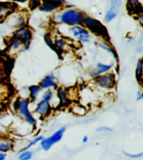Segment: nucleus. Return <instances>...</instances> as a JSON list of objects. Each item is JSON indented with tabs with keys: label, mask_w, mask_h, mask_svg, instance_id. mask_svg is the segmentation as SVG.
Instances as JSON below:
<instances>
[{
	"label": "nucleus",
	"mask_w": 143,
	"mask_h": 160,
	"mask_svg": "<svg viewBox=\"0 0 143 160\" xmlns=\"http://www.w3.org/2000/svg\"><path fill=\"white\" fill-rule=\"evenodd\" d=\"M29 90V99L30 102H34L37 101L38 94L43 90L39 85H33L29 86L28 88Z\"/></svg>",
	"instance_id": "dca6fc26"
},
{
	"label": "nucleus",
	"mask_w": 143,
	"mask_h": 160,
	"mask_svg": "<svg viewBox=\"0 0 143 160\" xmlns=\"http://www.w3.org/2000/svg\"><path fill=\"white\" fill-rule=\"evenodd\" d=\"M0 115H1V113H0Z\"/></svg>",
	"instance_id": "72a5a7b5"
},
{
	"label": "nucleus",
	"mask_w": 143,
	"mask_h": 160,
	"mask_svg": "<svg viewBox=\"0 0 143 160\" xmlns=\"http://www.w3.org/2000/svg\"><path fill=\"white\" fill-rule=\"evenodd\" d=\"M41 4V1H37V0H32V1L28 2V7L31 11L36 10L38 8Z\"/></svg>",
	"instance_id": "cd10ccee"
},
{
	"label": "nucleus",
	"mask_w": 143,
	"mask_h": 160,
	"mask_svg": "<svg viewBox=\"0 0 143 160\" xmlns=\"http://www.w3.org/2000/svg\"><path fill=\"white\" fill-rule=\"evenodd\" d=\"M38 85L41 88L42 90H57L59 88L57 82L56 81L55 76L53 74H49L44 77L39 82Z\"/></svg>",
	"instance_id": "9d476101"
},
{
	"label": "nucleus",
	"mask_w": 143,
	"mask_h": 160,
	"mask_svg": "<svg viewBox=\"0 0 143 160\" xmlns=\"http://www.w3.org/2000/svg\"><path fill=\"white\" fill-rule=\"evenodd\" d=\"M52 109V105L50 104V103L43 99H41L37 103V106H36L34 111L35 113L39 115L40 117L46 118L51 113Z\"/></svg>",
	"instance_id": "1a4fd4ad"
},
{
	"label": "nucleus",
	"mask_w": 143,
	"mask_h": 160,
	"mask_svg": "<svg viewBox=\"0 0 143 160\" xmlns=\"http://www.w3.org/2000/svg\"><path fill=\"white\" fill-rule=\"evenodd\" d=\"M136 77L140 84L142 83V60L139 59L136 68Z\"/></svg>",
	"instance_id": "412c9836"
},
{
	"label": "nucleus",
	"mask_w": 143,
	"mask_h": 160,
	"mask_svg": "<svg viewBox=\"0 0 143 160\" xmlns=\"http://www.w3.org/2000/svg\"><path fill=\"white\" fill-rule=\"evenodd\" d=\"M14 143L13 141L8 138H0V152L7 153L13 150Z\"/></svg>",
	"instance_id": "2eb2a0df"
},
{
	"label": "nucleus",
	"mask_w": 143,
	"mask_h": 160,
	"mask_svg": "<svg viewBox=\"0 0 143 160\" xmlns=\"http://www.w3.org/2000/svg\"><path fill=\"white\" fill-rule=\"evenodd\" d=\"M87 141H88V136H84V137L82 138V142L84 143H87Z\"/></svg>",
	"instance_id": "473e14b6"
},
{
	"label": "nucleus",
	"mask_w": 143,
	"mask_h": 160,
	"mask_svg": "<svg viewBox=\"0 0 143 160\" xmlns=\"http://www.w3.org/2000/svg\"><path fill=\"white\" fill-rule=\"evenodd\" d=\"M72 37L81 43H89L91 40L90 33L82 26H73L68 28Z\"/></svg>",
	"instance_id": "0eeeda50"
},
{
	"label": "nucleus",
	"mask_w": 143,
	"mask_h": 160,
	"mask_svg": "<svg viewBox=\"0 0 143 160\" xmlns=\"http://www.w3.org/2000/svg\"><path fill=\"white\" fill-rule=\"evenodd\" d=\"M7 159V154L0 152V160H6Z\"/></svg>",
	"instance_id": "2f4dec72"
},
{
	"label": "nucleus",
	"mask_w": 143,
	"mask_h": 160,
	"mask_svg": "<svg viewBox=\"0 0 143 160\" xmlns=\"http://www.w3.org/2000/svg\"><path fill=\"white\" fill-rule=\"evenodd\" d=\"M71 111L77 116H84L87 112L85 106L82 104H78V103H76V104H73L71 106Z\"/></svg>",
	"instance_id": "6ab92c4d"
},
{
	"label": "nucleus",
	"mask_w": 143,
	"mask_h": 160,
	"mask_svg": "<svg viewBox=\"0 0 143 160\" xmlns=\"http://www.w3.org/2000/svg\"><path fill=\"white\" fill-rule=\"evenodd\" d=\"M57 97L59 102V104L61 106H68L69 104L70 100L68 98L69 92L68 90L65 88H58L57 90Z\"/></svg>",
	"instance_id": "4468645a"
},
{
	"label": "nucleus",
	"mask_w": 143,
	"mask_h": 160,
	"mask_svg": "<svg viewBox=\"0 0 143 160\" xmlns=\"http://www.w3.org/2000/svg\"><path fill=\"white\" fill-rule=\"evenodd\" d=\"M86 15L75 8H68L64 11H58L52 15L54 22L70 27L82 26V20Z\"/></svg>",
	"instance_id": "f257e3e1"
},
{
	"label": "nucleus",
	"mask_w": 143,
	"mask_h": 160,
	"mask_svg": "<svg viewBox=\"0 0 143 160\" xmlns=\"http://www.w3.org/2000/svg\"><path fill=\"white\" fill-rule=\"evenodd\" d=\"M33 157V152L31 150H25L20 152L17 157L18 160H30Z\"/></svg>",
	"instance_id": "a878e982"
},
{
	"label": "nucleus",
	"mask_w": 143,
	"mask_h": 160,
	"mask_svg": "<svg viewBox=\"0 0 143 160\" xmlns=\"http://www.w3.org/2000/svg\"><path fill=\"white\" fill-rule=\"evenodd\" d=\"M9 50L13 52L20 51V49L23 50V44L18 38L15 36H12L9 39Z\"/></svg>",
	"instance_id": "f3484780"
},
{
	"label": "nucleus",
	"mask_w": 143,
	"mask_h": 160,
	"mask_svg": "<svg viewBox=\"0 0 143 160\" xmlns=\"http://www.w3.org/2000/svg\"><path fill=\"white\" fill-rule=\"evenodd\" d=\"M13 36L21 41L23 44V50H27L30 48L33 32L27 26L16 29L13 33Z\"/></svg>",
	"instance_id": "20e7f679"
},
{
	"label": "nucleus",
	"mask_w": 143,
	"mask_h": 160,
	"mask_svg": "<svg viewBox=\"0 0 143 160\" xmlns=\"http://www.w3.org/2000/svg\"><path fill=\"white\" fill-rule=\"evenodd\" d=\"M98 44H99V46L100 48H101L102 49H103L104 50H106V51H107L108 52L110 53L113 57H114V58L115 59V60L117 61V62H119V59H118V55L117 52H116V50L114 48H112V46H110V45H108V43H107L106 42H103V41H102V42H99L98 43Z\"/></svg>",
	"instance_id": "aec40b11"
},
{
	"label": "nucleus",
	"mask_w": 143,
	"mask_h": 160,
	"mask_svg": "<svg viewBox=\"0 0 143 160\" xmlns=\"http://www.w3.org/2000/svg\"><path fill=\"white\" fill-rule=\"evenodd\" d=\"M126 9L128 13L131 16H142V6L138 1H128L126 4Z\"/></svg>",
	"instance_id": "ddd939ff"
},
{
	"label": "nucleus",
	"mask_w": 143,
	"mask_h": 160,
	"mask_svg": "<svg viewBox=\"0 0 143 160\" xmlns=\"http://www.w3.org/2000/svg\"><path fill=\"white\" fill-rule=\"evenodd\" d=\"M64 1H43L41 2V4L38 7V10L43 13L56 12L61 10L64 7Z\"/></svg>",
	"instance_id": "6e6552de"
},
{
	"label": "nucleus",
	"mask_w": 143,
	"mask_h": 160,
	"mask_svg": "<svg viewBox=\"0 0 143 160\" xmlns=\"http://www.w3.org/2000/svg\"><path fill=\"white\" fill-rule=\"evenodd\" d=\"M13 5L9 2H0V16H4L9 13L13 9Z\"/></svg>",
	"instance_id": "4be33fe9"
},
{
	"label": "nucleus",
	"mask_w": 143,
	"mask_h": 160,
	"mask_svg": "<svg viewBox=\"0 0 143 160\" xmlns=\"http://www.w3.org/2000/svg\"><path fill=\"white\" fill-rule=\"evenodd\" d=\"M82 27H84L89 33L91 32L103 39L104 42L107 43L110 41V37L106 27L95 18L86 15L82 20Z\"/></svg>",
	"instance_id": "f03ea898"
},
{
	"label": "nucleus",
	"mask_w": 143,
	"mask_h": 160,
	"mask_svg": "<svg viewBox=\"0 0 143 160\" xmlns=\"http://www.w3.org/2000/svg\"><path fill=\"white\" fill-rule=\"evenodd\" d=\"M113 130L112 129L110 128V127H106V126H101L98 127L96 129V132H112Z\"/></svg>",
	"instance_id": "c756f323"
},
{
	"label": "nucleus",
	"mask_w": 143,
	"mask_h": 160,
	"mask_svg": "<svg viewBox=\"0 0 143 160\" xmlns=\"http://www.w3.org/2000/svg\"><path fill=\"white\" fill-rule=\"evenodd\" d=\"M94 84L100 88L111 90L116 85V76L112 72H108L94 79Z\"/></svg>",
	"instance_id": "39448f33"
},
{
	"label": "nucleus",
	"mask_w": 143,
	"mask_h": 160,
	"mask_svg": "<svg viewBox=\"0 0 143 160\" xmlns=\"http://www.w3.org/2000/svg\"><path fill=\"white\" fill-rule=\"evenodd\" d=\"M55 93L53 92L52 90H50V89H48V90H46L44 92L42 97H41V99H43L44 101H46V102L50 103L51 104V102L54 97Z\"/></svg>",
	"instance_id": "393cba45"
},
{
	"label": "nucleus",
	"mask_w": 143,
	"mask_h": 160,
	"mask_svg": "<svg viewBox=\"0 0 143 160\" xmlns=\"http://www.w3.org/2000/svg\"><path fill=\"white\" fill-rule=\"evenodd\" d=\"M112 67L113 64H107L101 63V62H99V63H97L96 67L89 73V75H90L92 78L95 79L97 77L110 72V71L112 69Z\"/></svg>",
	"instance_id": "f8f14e48"
},
{
	"label": "nucleus",
	"mask_w": 143,
	"mask_h": 160,
	"mask_svg": "<svg viewBox=\"0 0 143 160\" xmlns=\"http://www.w3.org/2000/svg\"><path fill=\"white\" fill-rule=\"evenodd\" d=\"M27 24V17L25 14L20 13L18 17L16 19V22L15 23V28L16 29H19L23 28V27H25Z\"/></svg>",
	"instance_id": "b1692460"
},
{
	"label": "nucleus",
	"mask_w": 143,
	"mask_h": 160,
	"mask_svg": "<svg viewBox=\"0 0 143 160\" xmlns=\"http://www.w3.org/2000/svg\"><path fill=\"white\" fill-rule=\"evenodd\" d=\"M110 8L107 11L105 17H104V20L106 22H110L112 21L115 18H117L119 10H120V7L121 4V1H112L110 2Z\"/></svg>",
	"instance_id": "9b49d317"
},
{
	"label": "nucleus",
	"mask_w": 143,
	"mask_h": 160,
	"mask_svg": "<svg viewBox=\"0 0 143 160\" xmlns=\"http://www.w3.org/2000/svg\"><path fill=\"white\" fill-rule=\"evenodd\" d=\"M124 154L125 156H126L127 158H131V159H138V158H141L143 156V152H141L138 154H131L129 152H126L124 151Z\"/></svg>",
	"instance_id": "c85d7f7f"
},
{
	"label": "nucleus",
	"mask_w": 143,
	"mask_h": 160,
	"mask_svg": "<svg viewBox=\"0 0 143 160\" xmlns=\"http://www.w3.org/2000/svg\"><path fill=\"white\" fill-rule=\"evenodd\" d=\"M44 40H45V41H46V43L47 45L50 48L54 50V51H55V52L59 53V52L58 51V50L56 49V48H55V46H54V44H53L52 38L51 36H50V35L49 34H47L45 35ZM59 54H60V53H59Z\"/></svg>",
	"instance_id": "bb28decb"
},
{
	"label": "nucleus",
	"mask_w": 143,
	"mask_h": 160,
	"mask_svg": "<svg viewBox=\"0 0 143 160\" xmlns=\"http://www.w3.org/2000/svg\"><path fill=\"white\" fill-rule=\"evenodd\" d=\"M43 138H44V137H43V136H41V135L36 136L35 138H34L32 141H29V143L27 144L25 147H24L23 148H22V149L20 150V152H22V151L29 150L32 147H33L34 146H35V145H37L38 143H40V142L42 141Z\"/></svg>",
	"instance_id": "5701e85b"
},
{
	"label": "nucleus",
	"mask_w": 143,
	"mask_h": 160,
	"mask_svg": "<svg viewBox=\"0 0 143 160\" xmlns=\"http://www.w3.org/2000/svg\"><path fill=\"white\" fill-rule=\"evenodd\" d=\"M30 101L28 98H18L15 100L13 107L14 111L17 112L29 125L35 127L37 126V119L29 110Z\"/></svg>",
	"instance_id": "7ed1b4c3"
},
{
	"label": "nucleus",
	"mask_w": 143,
	"mask_h": 160,
	"mask_svg": "<svg viewBox=\"0 0 143 160\" xmlns=\"http://www.w3.org/2000/svg\"><path fill=\"white\" fill-rule=\"evenodd\" d=\"M67 128L66 127H63L56 131L54 134H52L51 136H49L46 138H43L42 141L40 142L41 147L45 151H48L50 148L52 147L53 145L56 144L57 143L60 141L63 136L66 132Z\"/></svg>",
	"instance_id": "423d86ee"
},
{
	"label": "nucleus",
	"mask_w": 143,
	"mask_h": 160,
	"mask_svg": "<svg viewBox=\"0 0 143 160\" xmlns=\"http://www.w3.org/2000/svg\"><path fill=\"white\" fill-rule=\"evenodd\" d=\"M53 44H54L56 49L60 53L62 50H67L68 48V43L64 38L60 37H57L54 39H52Z\"/></svg>",
	"instance_id": "a211bd4d"
},
{
	"label": "nucleus",
	"mask_w": 143,
	"mask_h": 160,
	"mask_svg": "<svg viewBox=\"0 0 143 160\" xmlns=\"http://www.w3.org/2000/svg\"><path fill=\"white\" fill-rule=\"evenodd\" d=\"M143 98V95L141 91H138L136 96V101H141Z\"/></svg>",
	"instance_id": "7c9ffc66"
}]
</instances>
